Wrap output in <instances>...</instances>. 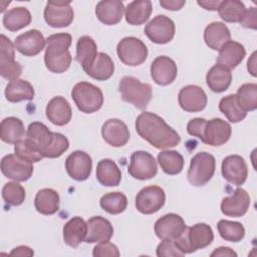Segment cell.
I'll return each instance as SVG.
<instances>
[{
	"label": "cell",
	"instance_id": "obj_44",
	"mask_svg": "<svg viewBox=\"0 0 257 257\" xmlns=\"http://www.w3.org/2000/svg\"><path fill=\"white\" fill-rule=\"evenodd\" d=\"M220 236L229 242H240L245 237V228L239 222L220 220L217 224Z\"/></svg>",
	"mask_w": 257,
	"mask_h": 257
},
{
	"label": "cell",
	"instance_id": "obj_25",
	"mask_svg": "<svg viewBox=\"0 0 257 257\" xmlns=\"http://www.w3.org/2000/svg\"><path fill=\"white\" fill-rule=\"evenodd\" d=\"M87 234L84 239L85 243L106 242L113 236V227L111 223L101 217H91L87 222Z\"/></svg>",
	"mask_w": 257,
	"mask_h": 257
},
{
	"label": "cell",
	"instance_id": "obj_31",
	"mask_svg": "<svg viewBox=\"0 0 257 257\" xmlns=\"http://www.w3.org/2000/svg\"><path fill=\"white\" fill-rule=\"evenodd\" d=\"M96 179L105 187H115L120 184L121 171L114 161L102 159L96 166Z\"/></svg>",
	"mask_w": 257,
	"mask_h": 257
},
{
	"label": "cell",
	"instance_id": "obj_8",
	"mask_svg": "<svg viewBox=\"0 0 257 257\" xmlns=\"http://www.w3.org/2000/svg\"><path fill=\"white\" fill-rule=\"evenodd\" d=\"M116 52L120 61L128 66H137L145 62L148 57L146 44L135 36L122 38L116 47Z\"/></svg>",
	"mask_w": 257,
	"mask_h": 257
},
{
	"label": "cell",
	"instance_id": "obj_33",
	"mask_svg": "<svg viewBox=\"0 0 257 257\" xmlns=\"http://www.w3.org/2000/svg\"><path fill=\"white\" fill-rule=\"evenodd\" d=\"M113 72L114 63L110 56L104 52H98L92 64L85 70L87 75L99 81L109 79Z\"/></svg>",
	"mask_w": 257,
	"mask_h": 257
},
{
	"label": "cell",
	"instance_id": "obj_21",
	"mask_svg": "<svg viewBox=\"0 0 257 257\" xmlns=\"http://www.w3.org/2000/svg\"><path fill=\"white\" fill-rule=\"evenodd\" d=\"M46 43L42 33L37 29H30L14 40L15 49L24 56H35L42 51Z\"/></svg>",
	"mask_w": 257,
	"mask_h": 257
},
{
	"label": "cell",
	"instance_id": "obj_13",
	"mask_svg": "<svg viewBox=\"0 0 257 257\" xmlns=\"http://www.w3.org/2000/svg\"><path fill=\"white\" fill-rule=\"evenodd\" d=\"M15 46L4 34L0 39V74L3 78L10 81L18 79L21 75L22 67L14 60Z\"/></svg>",
	"mask_w": 257,
	"mask_h": 257
},
{
	"label": "cell",
	"instance_id": "obj_36",
	"mask_svg": "<svg viewBox=\"0 0 257 257\" xmlns=\"http://www.w3.org/2000/svg\"><path fill=\"white\" fill-rule=\"evenodd\" d=\"M152 2L150 0H135L125 8V20L131 25H141L148 21L152 13Z\"/></svg>",
	"mask_w": 257,
	"mask_h": 257
},
{
	"label": "cell",
	"instance_id": "obj_35",
	"mask_svg": "<svg viewBox=\"0 0 257 257\" xmlns=\"http://www.w3.org/2000/svg\"><path fill=\"white\" fill-rule=\"evenodd\" d=\"M26 136L23 122L14 116L4 118L0 123V138L7 144H17Z\"/></svg>",
	"mask_w": 257,
	"mask_h": 257
},
{
	"label": "cell",
	"instance_id": "obj_26",
	"mask_svg": "<svg viewBox=\"0 0 257 257\" xmlns=\"http://www.w3.org/2000/svg\"><path fill=\"white\" fill-rule=\"evenodd\" d=\"M124 5L118 0H102L96 4L95 14L100 22L106 25H114L121 21Z\"/></svg>",
	"mask_w": 257,
	"mask_h": 257
},
{
	"label": "cell",
	"instance_id": "obj_55",
	"mask_svg": "<svg viewBox=\"0 0 257 257\" xmlns=\"http://www.w3.org/2000/svg\"><path fill=\"white\" fill-rule=\"evenodd\" d=\"M248 71L253 75L256 76V52H253L250 59L247 62Z\"/></svg>",
	"mask_w": 257,
	"mask_h": 257
},
{
	"label": "cell",
	"instance_id": "obj_46",
	"mask_svg": "<svg viewBox=\"0 0 257 257\" xmlns=\"http://www.w3.org/2000/svg\"><path fill=\"white\" fill-rule=\"evenodd\" d=\"M14 153L19 158H21L23 160H26L28 162H31V163H36V162H39V161H41L43 159L42 155L39 154L38 152L32 150L27 145L25 140H22V141L18 142L17 144H15V146H14Z\"/></svg>",
	"mask_w": 257,
	"mask_h": 257
},
{
	"label": "cell",
	"instance_id": "obj_53",
	"mask_svg": "<svg viewBox=\"0 0 257 257\" xmlns=\"http://www.w3.org/2000/svg\"><path fill=\"white\" fill-rule=\"evenodd\" d=\"M9 254L12 256H32L34 253L27 246H19L14 248Z\"/></svg>",
	"mask_w": 257,
	"mask_h": 257
},
{
	"label": "cell",
	"instance_id": "obj_32",
	"mask_svg": "<svg viewBox=\"0 0 257 257\" xmlns=\"http://www.w3.org/2000/svg\"><path fill=\"white\" fill-rule=\"evenodd\" d=\"M60 198L58 193L50 188H44L36 193L34 207L42 215H53L59 210Z\"/></svg>",
	"mask_w": 257,
	"mask_h": 257
},
{
	"label": "cell",
	"instance_id": "obj_50",
	"mask_svg": "<svg viewBox=\"0 0 257 257\" xmlns=\"http://www.w3.org/2000/svg\"><path fill=\"white\" fill-rule=\"evenodd\" d=\"M242 26L246 28L256 29L257 24V10L255 7H251L249 10L246 11L245 17L243 18L242 22L240 23Z\"/></svg>",
	"mask_w": 257,
	"mask_h": 257
},
{
	"label": "cell",
	"instance_id": "obj_54",
	"mask_svg": "<svg viewBox=\"0 0 257 257\" xmlns=\"http://www.w3.org/2000/svg\"><path fill=\"white\" fill-rule=\"evenodd\" d=\"M197 3L206 10H218V7H219L221 1L209 0V1H198Z\"/></svg>",
	"mask_w": 257,
	"mask_h": 257
},
{
	"label": "cell",
	"instance_id": "obj_27",
	"mask_svg": "<svg viewBox=\"0 0 257 257\" xmlns=\"http://www.w3.org/2000/svg\"><path fill=\"white\" fill-rule=\"evenodd\" d=\"M246 50L243 44L230 40L219 50L217 63L224 65L229 69L236 68L245 58Z\"/></svg>",
	"mask_w": 257,
	"mask_h": 257
},
{
	"label": "cell",
	"instance_id": "obj_7",
	"mask_svg": "<svg viewBox=\"0 0 257 257\" xmlns=\"http://www.w3.org/2000/svg\"><path fill=\"white\" fill-rule=\"evenodd\" d=\"M24 140L32 150L41 154L43 158H49L56 140V133L51 132L42 122L35 121L28 125Z\"/></svg>",
	"mask_w": 257,
	"mask_h": 257
},
{
	"label": "cell",
	"instance_id": "obj_16",
	"mask_svg": "<svg viewBox=\"0 0 257 257\" xmlns=\"http://www.w3.org/2000/svg\"><path fill=\"white\" fill-rule=\"evenodd\" d=\"M65 169L69 177L73 180L85 181L91 174V157L83 151H74L66 158Z\"/></svg>",
	"mask_w": 257,
	"mask_h": 257
},
{
	"label": "cell",
	"instance_id": "obj_30",
	"mask_svg": "<svg viewBox=\"0 0 257 257\" xmlns=\"http://www.w3.org/2000/svg\"><path fill=\"white\" fill-rule=\"evenodd\" d=\"M206 82L213 92H224L232 82V72L229 68L217 63L207 72Z\"/></svg>",
	"mask_w": 257,
	"mask_h": 257
},
{
	"label": "cell",
	"instance_id": "obj_20",
	"mask_svg": "<svg viewBox=\"0 0 257 257\" xmlns=\"http://www.w3.org/2000/svg\"><path fill=\"white\" fill-rule=\"evenodd\" d=\"M150 71L153 80L162 86L171 84L178 74L176 62L169 56L165 55L158 56L153 60Z\"/></svg>",
	"mask_w": 257,
	"mask_h": 257
},
{
	"label": "cell",
	"instance_id": "obj_51",
	"mask_svg": "<svg viewBox=\"0 0 257 257\" xmlns=\"http://www.w3.org/2000/svg\"><path fill=\"white\" fill-rule=\"evenodd\" d=\"M185 3L186 1L184 0H161L160 1V5L162 7L172 11L180 10L185 5Z\"/></svg>",
	"mask_w": 257,
	"mask_h": 257
},
{
	"label": "cell",
	"instance_id": "obj_37",
	"mask_svg": "<svg viewBox=\"0 0 257 257\" xmlns=\"http://www.w3.org/2000/svg\"><path fill=\"white\" fill-rule=\"evenodd\" d=\"M97 53V45L90 36L84 35L78 38L76 43V60L84 71L92 64Z\"/></svg>",
	"mask_w": 257,
	"mask_h": 257
},
{
	"label": "cell",
	"instance_id": "obj_41",
	"mask_svg": "<svg viewBox=\"0 0 257 257\" xmlns=\"http://www.w3.org/2000/svg\"><path fill=\"white\" fill-rule=\"evenodd\" d=\"M219 109L233 123L240 122L247 116V112L239 106L235 94H229L223 97L219 102Z\"/></svg>",
	"mask_w": 257,
	"mask_h": 257
},
{
	"label": "cell",
	"instance_id": "obj_9",
	"mask_svg": "<svg viewBox=\"0 0 257 257\" xmlns=\"http://www.w3.org/2000/svg\"><path fill=\"white\" fill-rule=\"evenodd\" d=\"M166 202V194L159 186H147L136 196V209L145 215L158 212Z\"/></svg>",
	"mask_w": 257,
	"mask_h": 257
},
{
	"label": "cell",
	"instance_id": "obj_17",
	"mask_svg": "<svg viewBox=\"0 0 257 257\" xmlns=\"http://www.w3.org/2000/svg\"><path fill=\"white\" fill-rule=\"evenodd\" d=\"M186 224L181 216L169 213L159 218L154 226L156 236L161 240H175L186 229Z\"/></svg>",
	"mask_w": 257,
	"mask_h": 257
},
{
	"label": "cell",
	"instance_id": "obj_45",
	"mask_svg": "<svg viewBox=\"0 0 257 257\" xmlns=\"http://www.w3.org/2000/svg\"><path fill=\"white\" fill-rule=\"evenodd\" d=\"M1 195L3 201L10 206H19L25 200V190L17 181L6 183Z\"/></svg>",
	"mask_w": 257,
	"mask_h": 257
},
{
	"label": "cell",
	"instance_id": "obj_40",
	"mask_svg": "<svg viewBox=\"0 0 257 257\" xmlns=\"http://www.w3.org/2000/svg\"><path fill=\"white\" fill-rule=\"evenodd\" d=\"M158 163L163 172L168 175H178L184 168L183 156L174 150L160 152L158 154Z\"/></svg>",
	"mask_w": 257,
	"mask_h": 257
},
{
	"label": "cell",
	"instance_id": "obj_18",
	"mask_svg": "<svg viewBox=\"0 0 257 257\" xmlns=\"http://www.w3.org/2000/svg\"><path fill=\"white\" fill-rule=\"evenodd\" d=\"M178 101L183 110L187 112H199L206 107L208 97L203 88L190 84L180 90Z\"/></svg>",
	"mask_w": 257,
	"mask_h": 257
},
{
	"label": "cell",
	"instance_id": "obj_43",
	"mask_svg": "<svg viewBox=\"0 0 257 257\" xmlns=\"http://www.w3.org/2000/svg\"><path fill=\"white\" fill-rule=\"evenodd\" d=\"M236 95L239 106L248 113L257 108V84L244 83L238 88Z\"/></svg>",
	"mask_w": 257,
	"mask_h": 257
},
{
	"label": "cell",
	"instance_id": "obj_24",
	"mask_svg": "<svg viewBox=\"0 0 257 257\" xmlns=\"http://www.w3.org/2000/svg\"><path fill=\"white\" fill-rule=\"evenodd\" d=\"M45 113L51 123L63 126L71 120L72 109L69 102L63 96H55L48 101Z\"/></svg>",
	"mask_w": 257,
	"mask_h": 257
},
{
	"label": "cell",
	"instance_id": "obj_47",
	"mask_svg": "<svg viewBox=\"0 0 257 257\" xmlns=\"http://www.w3.org/2000/svg\"><path fill=\"white\" fill-rule=\"evenodd\" d=\"M156 254L159 257H182L184 254L177 248L174 240H162L158 245Z\"/></svg>",
	"mask_w": 257,
	"mask_h": 257
},
{
	"label": "cell",
	"instance_id": "obj_29",
	"mask_svg": "<svg viewBox=\"0 0 257 257\" xmlns=\"http://www.w3.org/2000/svg\"><path fill=\"white\" fill-rule=\"evenodd\" d=\"M87 234V223L78 216L71 218L63 226V241L66 245L76 248L84 241Z\"/></svg>",
	"mask_w": 257,
	"mask_h": 257
},
{
	"label": "cell",
	"instance_id": "obj_19",
	"mask_svg": "<svg viewBox=\"0 0 257 257\" xmlns=\"http://www.w3.org/2000/svg\"><path fill=\"white\" fill-rule=\"evenodd\" d=\"M221 171L224 179L236 186L243 185L248 177L246 161L239 155L227 156L222 162Z\"/></svg>",
	"mask_w": 257,
	"mask_h": 257
},
{
	"label": "cell",
	"instance_id": "obj_10",
	"mask_svg": "<svg viewBox=\"0 0 257 257\" xmlns=\"http://www.w3.org/2000/svg\"><path fill=\"white\" fill-rule=\"evenodd\" d=\"M45 22L54 28L69 26L74 17L73 8L70 1H48L44 8Z\"/></svg>",
	"mask_w": 257,
	"mask_h": 257
},
{
	"label": "cell",
	"instance_id": "obj_23",
	"mask_svg": "<svg viewBox=\"0 0 257 257\" xmlns=\"http://www.w3.org/2000/svg\"><path fill=\"white\" fill-rule=\"evenodd\" d=\"M101 135L108 145L115 148L126 145L130 140V131L127 125L117 118L106 120L102 124Z\"/></svg>",
	"mask_w": 257,
	"mask_h": 257
},
{
	"label": "cell",
	"instance_id": "obj_39",
	"mask_svg": "<svg viewBox=\"0 0 257 257\" xmlns=\"http://www.w3.org/2000/svg\"><path fill=\"white\" fill-rule=\"evenodd\" d=\"M219 15L225 22L241 23L246 14V7L243 2L238 0L221 1L218 7Z\"/></svg>",
	"mask_w": 257,
	"mask_h": 257
},
{
	"label": "cell",
	"instance_id": "obj_38",
	"mask_svg": "<svg viewBox=\"0 0 257 257\" xmlns=\"http://www.w3.org/2000/svg\"><path fill=\"white\" fill-rule=\"evenodd\" d=\"M31 14L26 7H14L7 10L2 18V23L9 31H17L29 25Z\"/></svg>",
	"mask_w": 257,
	"mask_h": 257
},
{
	"label": "cell",
	"instance_id": "obj_11",
	"mask_svg": "<svg viewBox=\"0 0 257 257\" xmlns=\"http://www.w3.org/2000/svg\"><path fill=\"white\" fill-rule=\"evenodd\" d=\"M128 174L137 180H149L158 173V166L155 158L148 152L136 151L131 155Z\"/></svg>",
	"mask_w": 257,
	"mask_h": 257
},
{
	"label": "cell",
	"instance_id": "obj_12",
	"mask_svg": "<svg viewBox=\"0 0 257 257\" xmlns=\"http://www.w3.org/2000/svg\"><path fill=\"white\" fill-rule=\"evenodd\" d=\"M175 23L166 15H157L148 22L144 32L154 43L165 44L170 42L175 35Z\"/></svg>",
	"mask_w": 257,
	"mask_h": 257
},
{
	"label": "cell",
	"instance_id": "obj_6",
	"mask_svg": "<svg viewBox=\"0 0 257 257\" xmlns=\"http://www.w3.org/2000/svg\"><path fill=\"white\" fill-rule=\"evenodd\" d=\"M216 170L215 157L207 152H199L192 159L187 173L189 183L195 187L206 185Z\"/></svg>",
	"mask_w": 257,
	"mask_h": 257
},
{
	"label": "cell",
	"instance_id": "obj_15",
	"mask_svg": "<svg viewBox=\"0 0 257 257\" xmlns=\"http://www.w3.org/2000/svg\"><path fill=\"white\" fill-rule=\"evenodd\" d=\"M232 134L230 123L221 118L206 120L200 140L207 145L218 147L226 144Z\"/></svg>",
	"mask_w": 257,
	"mask_h": 257
},
{
	"label": "cell",
	"instance_id": "obj_22",
	"mask_svg": "<svg viewBox=\"0 0 257 257\" xmlns=\"http://www.w3.org/2000/svg\"><path fill=\"white\" fill-rule=\"evenodd\" d=\"M250 203L251 199L248 192L243 188H237L232 196L222 200L221 211L228 217H242L247 213Z\"/></svg>",
	"mask_w": 257,
	"mask_h": 257
},
{
	"label": "cell",
	"instance_id": "obj_2",
	"mask_svg": "<svg viewBox=\"0 0 257 257\" xmlns=\"http://www.w3.org/2000/svg\"><path fill=\"white\" fill-rule=\"evenodd\" d=\"M72 37L69 33H55L46 38L44 63L46 68L53 73L65 72L71 64L69 46Z\"/></svg>",
	"mask_w": 257,
	"mask_h": 257
},
{
	"label": "cell",
	"instance_id": "obj_5",
	"mask_svg": "<svg viewBox=\"0 0 257 257\" xmlns=\"http://www.w3.org/2000/svg\"><path fill=\"white\" fill-rule=\"evenodd\" d=\"M118 89L121 98L139 109H145L153 96L152 86L134 76H123L119 81Z\"/></svg>",
	"mask_w": 257,
	"mask_h": 257
},
{
	"label": "cell",
	"instance_id": "obj_28",
	"mask_svg": "<svg viewBox=\"0 0 257 257\" xmlns=\"http://www.w3.org/2000/svg\"><path fill=\"white\" fill-rule=\"evenodd\" d=\"M204 40L211 49L220 50L224 44L231 40V32L225 23L215 21L206 26Z\"/></svg>",
	"mask_w": 257,
	"mask_h": 257
},
{
	"label": "cell",
	"instance_id": "obj_34",
	"mask_svg": "<svg viewBox=\"0 0 257 257\" xmlns=\"http://www.w3.org/2000/svg\"><path fill=\"white\" fill-rule=\"evenodd\" d=\"M5 98L9 102H19L23 100H32L34 97L33 86L24 79H15L10 81L5 87Z\"/></svg>",
	"mask_w": 257,
	"mask_h": 257
},
{
	"label": "cell",
	"instance_id": "obj_14",
	"mask_svg": "<svg viewBox=\"0 0 257 257\" xmlns=\"http://www.w3.org/2000/svg\"><path fill=\"white\" fill-rule=\"evenodd\" d=\"M1 172L8 179L25 182L33 174V165L31 162L23 160L15 154H9L1 160Z\"/></svg>",
	"mask_w": 257,
	"mask_h": 257
},
{
	"label": "cell",
	"instance_id": "obj_4",
	"mask_svg": "<svg viewBox=\"0 0 257 257\" xmlns=\"http://www.w3.org/2000/svg\"><path fill=\"white\" fill-rule=\"evenodd\" d=\"M71 97L77 108L83 113L98 111L104 100L101 89L86 81H80L73 86Z\"/></svg>",
	"mask_w": 257,
	"mask_h": 257
},
{
	"label": "cell",
	"instance_id": "obj_42",
	"mask_svg": "<svg viewBox=\"0 0 257 257\" xmlns=\"http://www.w3.org/2000/svg\"><path fill=\"white\" fill-rule=\"evenodd\" d=\"M100 207L111 215H117L127 207V198L121 192H109L104 194L99 201Z\"/></svg>",
	"mask_w": 257,
	"mask_h": 257
},
{
	"label": "cell",
	"instance_id": "obj_1",
	"mask_svg": "<svg viewBox=\"0 0 257 257\" xmlns=\"http://www.w3.org/2000/svg\"><path fill=\"white\" fill-rule=\"evenodd\" d=\"M135 127L142 139L157 149L173 148L181 142L180 135L161 116L153 112L145 111L139 114L135 121Z\"/></svg>",
	"mask_w": 257,
	"mask_h": 257
},
{
	"label": "cell",
	"instance_id": "obj_49",
	"mask_svg": "<svg viewBox=\"0 0 257 257\" xmlns=\"http://www.w3.org/2000/svg\"><path fill=\"white\" fill-rule=\"evenodd\" d=\"M205 122H206L205 118H201V117L193 118L187 124V132L189 133V135L200 139L202 136V131Z\"/></svg>",
	"mask_w": 257,
	"mask_h": 257
},
{
	"label": "cell",
	"instance_id": "obj_48",
	"mask_svg": "<svg viewBox=\"0 0 257 257\" xmlns=\"http://www.w3.org/2000/svg\"><path fill=\"white\" fill-rule=\"evenodd\" d=\"M92 255L94 257H104V256H109V257H118L120 255L117 247L110 243L109 241L106 242H99L92 251Z\"/></svg>",
	"mask_w": 257,
	"mask_h": 257
},
{
	"label": "cell",
	"instance_id": "obj_52",
	"mask_svg": "<svg viewBox=\"0 0 257 257\" xmlns=\"http://www.w3.org/2000/svg\"><path fill=\"white\" fill-rule=\"evenodd\" d=\"M211 256L212 257H214V256H227V257H233L234 256V257H237V253L229 247H219L211 253Z\"/></svg>",
	"mask_w": 257,
	"mask_h": 257
},
{
	"label": "cell",
	"instance_id": "obj_3",
	"mask_svg": "<svg viewBox=\"0 0 257 257\" xmlns=\"http://www.w3.org/2000/svg\"><path fill=\"white\" fill-rule=\"evenodd\" d=\"M213 240L212 228L205 223H198L192 227H186L183 233L174 240V243L185 255L208 247Z\"/></svg>",
	"mask_w": 257,
	"mask_h": 257
}]
</instances>
